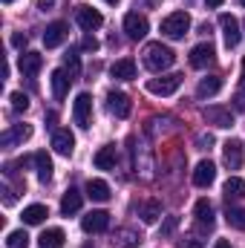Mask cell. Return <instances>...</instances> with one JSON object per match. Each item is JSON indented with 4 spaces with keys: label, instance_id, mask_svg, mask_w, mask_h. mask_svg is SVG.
Instances as JSON below:
<instances>
[{
    "label": "cell",
    "instance_id": "36",
    "mask_svg": "<svg viewBox=\"0 0 245 248\" xmlns=\"http://www.w3.org/2000/svg\"><path fill=\"white\" fill-rule=\"evenodd\" d=\"M176 225H179V217H168V219H165V225H162V231H159V234H162V237H170V234H173V231H176Z\"/></svg>",
    "mask_w": 245,
    "mask_h": 248
},
{
    "label": "cell",
    "instance_id": "31",
    "mask_svg": "<svg viewBox=\"0 0 245 248\" xmlns=\"http://www.w3.org/2000/svg\"><path fill=\"white\" fill-rule=\"evenodd\" d=\"M225 196H228V202L231 199H243L245 196V182L240 176H231L228 182H225Z\"/></svg>",
    "mask_w": 245,
    "mask_h": 248
},
{
    "label": "cell",
    "instance_id": "38",
    "mask_svg": "<svg viewBox=\"0 0 245 248\" xmlns=\"http://www.w3.org/2000/svg\"><path fill=\"white\" fill-rule=\"evenodd\" d=\"M81 46H84V49H90V52H95V49H98V41H95V38H90V35H87V38H84V44H81Z\"/></svg>",
    "mask_w": 245,
    "mask_h": 248
},
{
    "label": "cell",
    "instance_id": "20",
    "mask_svg": "<svg viewBox=\"0 0 245 248\" xmlns=\"http://www.w3.org/2000/svg\"><path fill=\"white\" fill-rule=\"evenodd\" d=\"M110 75H113L116 81H133V78H136V61H133V58L116 61L110 66Z\"/></svg>",
    "mask_w": 245,
    "mask_h": 248
},
{
    "label": "cell",
    "instance_id": "39",
    "mask_svg": "<svg viewBox=\"0 0 245 248\" xmlns=\"http://www.w3.org/2000/svg\"><path fill=\"white\" fill-rule=\"evenodd\" d=\"M52 6H55V0H38V9H41V12H49Z\"/></svg>",
    "mask_w": 245,
    "mask_h": 248
},
{
    "label": "cell",
    "instance_id": "21",
    "mask_svg": "<svg viewBox=\"0 0 245 248\" xmlns=\"http://www.w3.org/2000/svg\"><path fill=\"white\" fill-rule=\"evenodd\" d=\"M32 136V124H15L12 130H6L3 136H0V141L6 144V147H12L15 141H26Z\"/></svg>",
    "mask_w": 245,
    "mask_h": 248
},
{
    "label": "cell",
    "instance_id": "40",
    "mask_svg": "<svg viewBox=\"0 0 245 248\" xmlns=\"http://www.w3.org/2000/svg\"><path fill=\"white\" fill-rule=\"evenodd\" d=\"M234 107H237V110H243V113H245V93H240V95L234 98Z\"/></svg>",
    "mask_w": 245,
    "mask_h": 248
},
{
    "label": "cell",
    "instance_id": "46",
    "mask_svg": "<svg viewBox=\"0 0 245 248\" xmlns=\"http://www.w3.org/2000/svg\"><path fill=\"white\" fill-rule=\"evenodd\" d=\"M3 3H15V0H3Z\"/></svg>",
    "mask_w": 245,
    "mask_h": 248
},
{
    "label": "cell",
    "instance_id": "29",
    "mask_svg": "<svg viewBox=\"0 0 245 248\" xmlns=\"http://www.w3.org/2000/svg\"><path fill=\"white\" fill-rule=\"evenodd\" d=\"M119 248H138V243H141V237L136 234V231H130V228H119L116 231V240H113Z\"/></svg>",
    "mask_w": 245,
    "mask_h": 248
},
{
    "label": "cell",
    "instance_id": "9",
    "mask_svg": "<svg viewBox=\"0 0 245 248\" xmlns=\"http://www.w3.org/2000/svg\"><path fill=\"white\" fill-rule=\"evenodd\" d=\"M222 156H225V165H228L231 170H240V168H243V159H245L243 141H240V139H228V141L222 144Z\"/></svg>",
    "mask_w": 245,
    "mask_h": 248
},
{
    "label": "cell",
    "instance_id": "7",
    "mask_svg": "<svg viewBox=\"0 0 245 248\" xmlns=\"http://www.w3.org/2000/svg\"><path fill=\"white\" fill-rule=\"evenodd\" d=\"M81 228L87 234H104L110 228V214L107 211H90L84 219H81Z\"/></svg>",
    "mask_w": 245,
    "mask_h": 248
},
{
    "label": "cell",
    "instance_id": "11",
    "mask_svg": "<svg viewBox=\"0 0 245 248\" xmlns=\"http://www.w3.org/2000/svg\"><path fill=\"white\" fill-rule=\"evenodd\" d=\"M216 179V165L211 159H202L196 168H193V185L196 187H211Z\"/></svg>",
    "mask_w": 245,
    "mask_h": 248
},
{
    "label": "cell",
    "instance_id": "14",
    "mask_svg": "<svg viewBox=\"0 0 245 248\" xmlns=\"http://www.w3.org/2000/svg\"><path fill=\"white\" fill-rule=\"evenodd\" d=\"M214 55H216L214 44H196V46L190 49V66L202 69V66H208V63L214 61Z\"/></svg>",
    "mask_w": 245,
    "mask_h": 248
},
{
    "label": "cell",
    "instance_id": "12",
    "mask_svg": "<svg viewBox=\"0 0 245 248\" xmlns=\"http://www.w3.org/2000/svg\"><path fill=\"white\" fill-rule=\"evenodd\" d=\"M107 107H110V113H113L116 119H127L130 110H133L130 95H127V93H119V90H113V93L107 95Z\"/></svg>",
    "mask_w": 245,
    "mask_h": 248
},
{
    "label": "cell",
    "instance_id": "8",
    "mask_svg": "<svg viewBox=\"0 0 245 248\" xmlns=\"http://www.w3.org/2000/svg\"><path fill=\"white\" fill-rule=\"evenodd\" d=\"M75 20H78V26H81L84 32H92V29H98V26L104 23L101 12H98V9H92V6H78Z\"/></svg>",
    "mask_w": 245,
    "mask_h": 248
},
{
    "label": "cell",
    "instance_id": "27",
    "mask_svg": "<svg viewBox=\"0 0 245 248\" xmlns=\"http://www.w3.org/2000/svg\"><path fill=\"white\" fill-rule=\"evenodd\" d=\"M63 240H66V234H63L61 228H46L41 237H38V243H41V248H61Z\"/></svg>",
    "mask_w": 245,
    "mask_h": 248
},
{
    "label": "cell",
    "instance_id": "47",
    "mask_svg": "<svg viewBox=\"0 0 245 248\" xmlns=\"http://www.w3.org/2000/svg\"><path fill=\"white\" fill-rule=\"evenodd\" d=\"M240 3H243V6H245V0H240Z\"/></svg>",
    "mask_w": 245,
    "mask_h": 248
},
{
    "label": "cell",
    "instance_id": "44",
    "mask_svg": "<svg viewBox=\"0 0 245 248\" xmlns=\"http://www.w3.org/2000/svg\"><path fill=\"white\" fill-rule=\"evenodd\" d=\"M81 248H95V246H92V243H84V246H81Z\"/></svg>",
    "mask_w": 245,
    "mask_h": 248
},
{
    "label": "cell",
    "instance_id": "17",
    "mask_svg": "<svg viewBox=\"0 0 245 248\" xmlns=\"http://www.w3.org/2000/svg\"><path fill=\"white\" fill-rule=\"evenodd\" d=\"M81 202H84V193H81L78 187H69V190L63 193V199H61V214L63 217L78 214V211H81Z\"/></svg>",
    "mask_w": 245,
    "mask_h": 248
},
{
    "label": "cell",
    "instance_id": "22",
    "mask_svg": "<svg viewBox=\"0 0 245 248\" xmlns=\"http://www.w3.org/2000/svg\"><path fill=\"white\" fill-rule=\"evenodd\" d=\"M116 159H119V153H116V144H107V147H101L98 153H95V168L98 170H110V168H116Z\"/></svg>",
    "mask_w": 245,
    "mask_h": 248
},
{
    "label": "cell",
    "instance_id": "24",
    "mask_svg": "<svg viewBox=\"0 0 245 248\" xmlns=\"http://www.w3.org/2000/svg\"><path fill=\"white\" fill-rule=\"evenodd\" d=\"M219 90H222V78H219V75H208V78L199 81L196 95H199V98H211V95H216Z\"/></svg>",
    "mask_w": 245,
    "mask_h": 248
},
{
    "label": "cell",
    "instance_id": "30",
    "mask_svg": "<svg viewBox=\"0 0 245 248\" xmlns=\"http://www.w3.org/2000/svg\"><path fill=\"white\" fill-rule=\"evenodd\" d=\"M225 219H228L231 228L245 231V208H240V205H228V208H225Z\"/></svg>",
    "mask_w": 245,
    "mask_h": 248
},
{
    "label": "cell",
    "instance_id": "33",
    "mask_svg": "<svg viewBox=\"0 0 245 248\" xmlns=\"http://www.w3.org/2000/svg\"><path fill=\"white\" fill-rule=\"evenodd\" d=\"M9 98H12V110H15V113H26V110H29V95H23V93H12Z\"/></svg>",
    "mask_w": 245,
    "mask_h": 248
},
{
    "label": "cell",
    "instance_id": "16",
    "mask_svg": "<svg viewBox=\"0 0 245 248\" xmlns=\"http://www.w3.org/2000/svg\"><path fill=\"white\" fill-rule=\"evenodd\" d=\"M52 147H55V153H61V156H72V150H75V136H72L69 130H55V133H52Z\"/></svg>",
    "mask_w": 245,
    "mask_h": 248
},
{
    "label": "cell",
    "instance_id": "18",
    "mask_svg": "<svg viewBox=\"0 0 245 248\" xmlns=\"http://www.w3.org/2000/svg\"><path fill=\"white\" fill-rule=\"evenodd\" d=\"M49 81H52V95L61 101L66 98V93H69V81H72V75L66 72V69H55L52 75H49Z\"/></svg>",
    "mask_w": 245,
    "mask_h": 248
},
{
    "label": "cell",
    "instance_id": "6",
    "mask_svg": "<svg viewBox=\"0 0 245 248\" xmlns=\"http://www.w3.org/2000/svg\"><path fill=\"white\" fill-rule=\"evenodd\" d=\"M219 26H222V38H225V46H228V49L240 46V41H243V32H240V20H237L234 15H219Z\"/></svg>",
    "mask_w": 245,
    "mask_h": 248
},
{
    "label": "cell",
    "instance_id": "42",
    "mask_svg": "<svg viewBox=\"0 0 245 248\" xmlns=\"http://www.w3.org/2000/svg\"><path fill=\"white\" fill-rule=\"evenodd\" d=\"M214 248H231V243H228V240H216V246Z\"/></svg>",
    "mask_w": 245,
    "mask_h": 248
},
{
    "label": "cell",
    "instance_id": "19",
    "mask_svg": "<svg viewBox=\"0 0 245 248\" xmlns=\"http://www.w3.org/2000/svg\"><path fill=\"white\" fill-rule=\"evenodd\" d=\"M193 214H196V222H199L202 228H208V231L214 228L216 219H214V205H211L208 199H199V202L193 205Z\"/></svg>",
    "mask_w": 245,
    "mask_h": 248
},
{
    "label": "cell",
    "instance_id": "4",
    "mask_svg": "<svg viewBox=\"0 0 245 248\" xmlns=\"http://www.w3.org/2000/svg\"><path fill=\"white\" fill-rule=\"evenodd\" d=\"M72 119L78 127H90L92 124V95L90 93H78L75 104H72Z\"/></svg>",
    "mask_w": 245,
    "mask_h": 248
},
{
    "label": "cell",
    "instance_id": "23",
    "mask_svg": "<svg viewBox=\"0 0 245 248\" xmlns=\"http://www.w3.org/2000/svg\"><path fill=\"white\" fill-rule=\"evenodd\" d=\"M32 162H35V168H38V179H41V182H49V179H52V159H49V153H46V150H38V153L32 156Z\"/></svg>",
    "mask_w": 245,
    "mask_h": 248
},
{
    "label": "cell",
    "instance_id": "13",
    "mask_svg": "<svg viewBox=\"0 0 245 248\" xmlns=\"http://www.w3.org/2000/svg\"><path fill=\"white\" fill-rule=\"evenodd\" d=\"M66 35H69L66 23H61V20L49 23V26L44 29V46H46V49H55V46H61L63 41H66Z\"/></svg>",
    "mask_w": 245,
    "mask_h": 248
},
{
    "label": "cell",
    "instance_id": "25",
    "mask_svg": "<svg viewBox=\"0 0 245 248\" xmlns=\"http://www.w3.org/2000/svg\"><path fill=\"white\" fill-rule=\"evenodd\" d=\"M87 196H90L92 202H107V199H110V185H107L104 179H90V182H87Z\"/></svg>",
    "mask_w": 245,
    "mask_h": 248
},
{
    "label": "cell",
    "instance_id": "34",
    "mask_svg": "<svg viewBox=\"0 0 245 248\" xmlns=\"http://www.w3.org/2000/svg\"><path fill=\"white\" fill-rule=\"evenodd\" d=\"M63 69H66V72H69L72 78H75V75L81 72V61H78V55H75V52H69V55L63 58Z\"/></svg>",
    "mask_w": 245,
    "mask_h": 248
},
{
    "label": "cell",
    "instance_id": "10",
    "mask_svg": "<svg viewBox=\"0 0 245 248\" xmlns=\"http://www.w3.org/2000/svg\"><path fill=\"white\" fill-rule=\"evenodd\" d=\"M202 116H205V122L214 124V127H222V130L234 127V113L228 107H205Z\"/></svg>",
    "mask_w": 245,
    "mask_h": 248
},
{
    "label": "cell",
    "instance_id": "3",
    "mask_svg": "<svg viewBox=\"0 0 245 248\" xmlns=\"http://www.w3.org/2000/svg\"><path fill=\"white\" fill-rule=\"evenodd\" d=\"M182 87V75L179 72H173V75H162V78H150L147 81V93L150 95H173L176 90Z\"/></svg>",
    "mask_w": 245,
    "mask_h": 248
},
{
    "label": "cell",
    "instance_id": "37",
    "mask_svg": "<svg viewBox=\"0 0 245 248\" xmlns=\"http://www.w3.org/2000/svg\"><path fill=\"white\" fill-rule=\"evenodd\" d=\"M26 41H29V38H26L23 32H15V35H12V46H17V49H23V46H26Z\"/></svg>",
    "mask_w": 245,
    "mask_h": 248
},
{
    "label": "cell",
    "instance_id": "1",
    "mask_svg": "<svg viewBox=\"0 0 245 248\" xmlns=\"http://www.w3.org/2000/svg\"><path fill=\"white\" fill-rule=\"evenodd\" d=\"M173 61H176V52L170 46H165V44H147L144 46V66L147 69L162 72V69L173 66Z\"/></svg>",
    "mask_w": 245,
    "mask_h": 248
},
{
    "label": "cell",
    "instance_id": "5",
    "mask_svg": "<svg viewBox=\"0 0 245 248\" xmlns=\"http://www.w3.org/2000/svg\"><path fill=\"white\" fill-rule=\"evenodd\" d=\"M124 32H127V38H130V41H141V38L150 32V23H147V17H144V15L130 12V15H124Z\"/></svg>",
    "mask_w": 245,
    "mask_h": 248
},
{
    "label": "cell",
    "instance_id": "43",
    "mask_svg": "<svg viewBox=\"0 0 245 248\" xmlns=\"http://www.w3.org/2000/svg\"><path fill=\"white\" fill-rule=\"evenodd\" d=\"M243 87H245V58H243Z\"/></svg>",
    "mask_w": 245,
    "mask_h": 248
},
{
    "label": "cell",
    "instance_id": "35",
    "mask_svg": "<svg viewBox=\"0 0 245 248\" xmlns=\"http://www.w3.org/2000/svg\"><path fill=\"white\" fill-rule=\"evenodd\" d=\"M179 248H205V240L196 237V234H187L182 243H179Z\"/></svg>",
    "mask_w": 245,
    "mask_h": 248
},
{
    "label": "cell",
    "instance_id": "26",
    "mask_svg": "<svg viewBox=\"0 0 245 248\" xmlns=\"http://www.w3.org/2000/svg\"><path fill=\"white\" fill-rule=\"evenodd\" d=\"M138 217L147 222V225H153V222H159V217H162V202L159 199H147L144 205H141V211H138Z\"/></svg>",
    "mask_w": 245,
    "mask_h": 248
},
{
    "label": "cell",
    "instance_id": "15",
    "mask_svg": "<svg viewBox=\"0 0 245 248\" xmlns=\"http://www.w3.org/2000/svg\"><path fill=\"white\" fill-rule=\"evenodd\" d=\"M41 66H44V58H41L38 52H23V55L17 58V69H20L26 78H35V75L41 72Z\"/></svg>",
    "mask_w": 245,
    "mask_h": 248
},
{
    "label": "cell",
    "instance_id": "2",
    "mask_svg": "<svg viewBox=\"0 0 245 248\" xmlns=\"http://www.w3.org/2000/svg\"><path fill=\"white\" fill-rule=\"evenodd\" d=\"M187 29H190V15H187V12H173V15H168V17L162 20V32H165L168 38H173V41L184 38Z\"/></svg>",
    "mask_w": 245,
    "mask_h": 248
},
{
    "label": "cell",
    "instance_id": "28",
    "mask_svg": "<svg viewBox=\"0 0 245 248\" xmlns=\"http://www.w3.org/2000/svg\"><path fill=\"white\" fill-rule=\"evenodd\" d=\"M46 217H49L46 205H29V208H23V222L26 225H41Z\"/></svg>",
    "mask_w": 245,
    "mask_h": 248
},
{
    "label": "cell",
    "instance_id": "41",
    "mask_svg": "<svg viewBox=\"0 0 245 248\" xmlns=\"http://www.w3.org/2000/svg\"><path fill=\"white\" fill-rule=\"evenodd\" d=\"M222 3H225V0H208V9H219Z\"/></svg>",
    "mask_w": 245,
    "mask_h": 248
},
{
    "label": "cell",
    "instance_id": "32",
    "mask_svg": "<svg viewBox=\"0 0 245 248\" xmlns=\"http://www.w3.org/2000/svg\"><path fill=\"white\" fill-rule=\"evenodd\" d=\"M6 246L9 248H26L29 246V234L20 228V231H12L9 237H6Z\"/></svg>",
    "mask_w": 245,
    "mask_h": 248
},
{
    "label": "cell",
    "instance_id": "45",
    "mask_svg": "<svg viewBox=\"0 0 245 248\" xmlns=\"http://www.w3.org/2000/svg\"><path fill=\"white\" fill-rule=\"evenodd\" d=\"M104 3H110V6H116V3H119V0H104Z\"/></svg>",
    "mask_w": 245,
    "mask_h": 248
}]
</instances>
